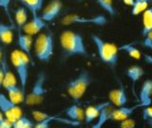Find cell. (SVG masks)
I'll return each mask as SVG.
<instances>
[{
    "mask_svg": "<svg viewBox=\"0 0 152 128\" xmlns=\"http://www.w3.org/2000/svg\"><path fill=\"white\" fill-rule=\"evenodd\" d=\"M60 46L63 58L68 59L72 56L88 58V52L85 44L83 36L77 32L66 30L60 36Z\"/></svg>",
    "mask_w": 152,
    "mask_h": 128,
    "instance_id": "6da1fadb",
    "label": "cell"
},
{
    "mask_svg": "<svg viewBox=\"0 0 152 128\" xmlns=\"http://www.w3.org/2000/svg\"><path fill=\"white\" fill-rule=\"evenodd\" d=\"M91 40L96 47L98 56L102 62L110 67H115L118 65L119 50L115 44L104 41L96 35H91Z\"/></svg>",
    "mask_w": 152,
    "mask_h": 128,
    "instance_id": "7a4b0ae2",
    "label": "cell"
},
{
    "mask_svg": "<svg viewBox=\"0 0 152 128\" xmlns=\"http://www.w3.org/2000/svg\"><path fill=\"white\" fill-rule=\"evenodd\" d=\"M91 83L92 78L87 70H82L75 78L69 80L66 84V90L74 103L79 102Z\"/></svg>",
    "mask_w": 152,
    "mask_h": 128,
    "instance_id": "3957f363",
    "label": "cell"
},
{
    "mask_svg": "<svg viewBox=\"0 0 152 128\" xmlns=\"http://www.w3.org/2000/svg\"><path fill=\"white\" fill-rule=\"evenodd\" d=\"M11 62L18 77L20 87L23 91L26 92L28 79V68H30V64L33 65L32 61L24 52L20 50H14L11 54Z\"/></svg>",
    "mask_w": 152,
    "mask_h": 128,
    "instance_id": "277c9868",
    "label": "cell"
},
{
    "mask_svg": "<svg viewBox=\"0 0 152 128\" xmlns=\"http://www.w3.org/2000/svg\"><path fill=\"white\" fill-rule=\"evenodd\" d=\"M54 53V37L51 32L39 34L34 42V54L38 60L48 62Z\"/></svg>",
    "mask_w": 152,
    "mask_h": 128,
    "instance_id": "5b68a950",
    "label": "cell"
},
{
    "mask_svg": "<svg viewBox=\"0 0 152 128\" xmlns=\"http://www.w3.org/2000/svg\"><path fill=\"white\" fill-rule=\"evenodd\" d=\"M46 82H47V75L44 71H40L38 73L36 79L33 86L31 89L30 93L26 95L25 97V104L28 106H35L40 105L44 101L45 97L47 95L48 90L46 88Z\"/></svg>",
    "mask_w": 152,
    "mask_h": 128,
    "instance_id": "8992f818",
    "label": "cell"
},
{
    "mask_svg": "<svg viewBox=\"0 0 152 128\" xmlns=\"http://www.w3.org/2000/svg\"><path fill=\"white\" fill-rule=\"evenodd\" d=\"M107 23V18L104 15L86 16L77 15V13H69V15H66L61 19V24L64 26H69L72 24L104 26Z\"/></svg>",
    "mask_w": 152,
    "mask_h": 128,
    "instance_id": "52a82bcc",
    "label": "cell"
},
{
    "mask_svg": "<svg viewBox=\"0 0 152 128\" xmlns=\"http://www.w3.org/2000/svg\"><path fill=\"white\" fill-rule=\"evenodd\" d=\"M0 110L2 111L4 117L12 123L23 116L22 109L19 105L11 101L10 98L2 93H0Z\"/></svg>",
    "mask_w": 152,
    "mask_h": 128,
    "instance_id": "ba28073f",
    "label": "cell"
},
{
    "mask_svg": "<svg viewBox=\"0 0 152 128\" xmlns=\"http://www.w3.org/2000/svg\"><path fill=\"white\" fill-rule=\"evenodd\" d=\"M31 19L30 21H27V23L22 27L21 30L25 34L33 36L39 34L42 30H44L47 27V23L38 16V13H31Z\"/></svg>",
    "mask_w": 152,
    "mask_h": 128,
    "instance_id": "9c48e42d",
    "label": "cell"
},
{
    "mask_svg": "<svg viewBox=\"0 0 152 128\" xmlns=\"http://www.w3.org/2000/svg\"><path fill=\"white\" fill-rule=\"evenodd\" d=\"M62 9H63V3L60 0H52L44 8L39 16L46 23L51 22L60 16Z\"/></svg>",
    "mask_w": 152,
    "mask_h": 128,
    "instance_id": "30bf717a",
    "label": "cell"
},
{
    "mask_svg": "<svg viewBox=\"0 0 152 128\" xmlns=\"http://www.w3.org/2000/svg\"><path fill=\"white\" fill-rule=\"evenodd\" d=\"M148 106L147 104L145 103H142V102H139L138 104H135V105H132V106H121V107H118L115 108L113 110L112 114H111V118H110V121H125L126 118H129L133 113H134L137 109L139 108H144Z\"/></svg>",
    "mask_w": 152,
    "mask_h": 128,
    "instance_id": "8fae6325",
    "label": "cell"
},
{
    "mask_svg": "<svg viewBox=\"0 0 152 128\" xmlns=\"http://www.w3.org/2000/svg\"><path fill=\"white\" fill-rule=\"evenodd\" d=\"M108 99L112 105L116 107H121L127 103L128 98L125 86L120 83V86L116 89L111 90L108 94Z\"/></svg>",
    "mask_w": 152,
    "mask_h": 128,
    "instance_id": "7c38bea8",
    "label": "cell"
},
{
    "mask_svg": "<svg viewBox=\"0 0 152 128\" xmlns=\"http://www.w3.org/2000/svg\"><path fill=\"white\" fill-rule=\"evenodd\" d=\"M7 91L9 95L10 101L13 103L19 105L20 103L25 101L26 92L23 91L22 88L17 84H12V85H3L2 86Z\"/></svg>",
    "mask_w": 152,
    "mask_h": 128,
    "instance_id": "4fadbf2b",
    "label": "cell"
},
{
    "mask_svg": "<svg viewBox=\"0 0 152 128\" xmlns=\"http://www.w3.org/2000/svg\"><path fill=\"white\" fill-rule=\"evenodd\" d=\"M17 31H18L17 42H18L19 48H20V51L24 52L32 61V56H31V48H32V42H33L32 36L23 33L22 30H17Z\"/></svg>",
    "mask_w": 152,
    "mask_h": 128,
    "instance_id": "5bb4252c",
    "label": "cell"
},
{
    "mask_svg": "<svg viewBox=\"0 0 152 128\" xmlns=\"http://www.w3.org/2000/svg\"><path fill=\"white\" fill-rule=\"evenodd\" d=\"M109 103H110L109 101H104V102H101V103L95 104V105H90V106L87 107V109L85 110V118H84L86 124L88 125L92 121L96 120L99 116L100 112L103 110V108L108 105Z\"/></svg>",
    "mask_w": 152,
    "mask_h": 128,
    "instance_id": "9a60e30c",
    "label": "cell"
},
{
    "mask_svg": "<svg viewBox=\"0 0 152 128\" xmlns=\"http://www.w3.org/2000/svg\"><path fill=\"white\" fill-rule=\"evenodd\" d=\"M65 113L66 118L73 121L81 122L85 118V110L80 105H78V103L71 104L70 106L66 109Z\"/></svg>",
    "mask_w": 152,
    "mask_h": 128,
    "instance_id": "2e32d148",
    "label": "cell"
},
{
    "mask_svg": "<svg viewBox=\"0 0 152 128\" xmlns=\"http://www.w3.org/2000/svg\"><path fill=\"white\" fill-rule=\"evenodd\" d=\"M114 109H115L114 108V105H112L111 103H109L108 105L103 108V110L100 112L99 116L97 118V121L91 126V128H103V126L106 124L108 121H110L111 114Z\"/></svg>",
    "mask_w": 152,
    "mask_h": 128,
    "instance_id": "e0dca14e",
    "label": "cell"
},
{
    "mask_svg": "<svg viewBox=\"0 0 152 128\" xmlns=\"http://www.w3.org/2000/svg\"><path fill=\"white\" fill-rule=\"evenodd\" d=\"M15 24H4L0 23V42L5 45H9L12 42L13 29Z\"/></svg>",
    "mask_w": 152,
    "mask_h": 128,
    "instance_id": "ac0fdd59",
    "label": "cell"
},
{
    "mask_svg": "<svg viewBox=\"0 0 152 128\" xmlns=\"http://www.w3.org/2000/svg\"><path fill=\"white\" fill-rule=\"evenodd\" d=\"M139 98L140 102L150 105L152 101V79H146L144 81L140 90Z\"/></svg>",
    "mask_w": 152,
    "mask_h": 128,
    "instance_id": "d6986e66",
    "label": "cell"
},
{
    "mask_svg": "<svg viewBox=\"0 0 152 128\" xmlns=\"http://www.w3.org/2000/svg\"><path fill=\"white\" fill-rule=\"evenodd\" d=\"M1 67L3 69L4 73V80H3V85H12V84H17L15 75H13V73L10 69V66L8 64V59L6 54H4L2 62H1ZM2 85V86H3Z\"/></svg>",
    "mask_w": 152,
    "mask_h": 128,
    "instance_id": "ffe728a7",
    "label": "cell"
},
{
    "mask_svg": "<svg viewBox=\"0 0 152 128\" xmlns=\"http://www.w3.org/2000/svg\"><path fill=\"white\" fill-rule=\"evenodd\" d=\"M13 15L17 30H21L28 21V9L24 6H20L13 11Z\"/></svg>",
    "mask_w": 152,
    "mask_h": 128,
    "instance_id": "44dd1931",
    "label": "cell"
},
{
    "mask_svg": "<svg viewBox=\"0 0 152 128\" xmlns=\"http://www.w3.org/2000/svg\"><path fill=\"white\" fill-rule=\"evenodd\" d=\"M144 74H145L144 69L139 65H132L130 67H128L126 71V78L132 82L133 86H134V84L144 75Z\"/></svg>",
    "mask_w": 152,
    "mask_h": 128,
    "instance_id": "7402d4cb",
    "label": "cell"
},
{
    "mask_svg": "<svg viewBox=\"0 0 152 128\" xmlns=\"http://www.w3.org/2000/svg\"><path fill=\"white\" fill-rule=\"evenodd\" d=\"M152 31V9H146L142 15V36L145 37L149 32Z\"/></svg>",
    "mask_w": 152,
    "mask_h": 128,
    "instance_id": "603a6c76",
    "label": "cell"
},
{
    "mask_svg": "<svg viewBox=\"0 0 152 128\" xmlns=\"http://www.w3.org/2000/svg\"><path fill=\"white\" fill-rule=\"evenodd\" d=\"M96 3L100 8L103 9L110 16L114 17L117 16V11L114 7L113 0H96Z\"/></svg>",
    "mask_w": 152,
    "mask_h": 128,
    "instance_id": "cb8c5ba5",
    "label": "cell"
},
{
    "mask_svg": "<svg viewBox=\"0 0 152 128\" xmlns=\"http://www.w3.org/2000/svg\"><path fill=\"white\" fill-rule=\"evenodd\" d=\"M17 1L20 2L22 6L28 9V11H30L31 13L40 12L43 8V5L39 2V0H17Z\"/></svg>",
    "mask_w": 152,
    "mask_h": 128,
    "instance_id": "d4e9b609",
    "label": "cell"
},
{
    "mask_svg": "<svg viewBox=\"0 0 152 128\" xmlns=\"http://www.w3.org/2000/svg\"><path fill=\"white\" fill-rule=\"evenodd\" d=\"M118 50L125 52V53H126L128 55L130 56V58H134V59L141 58V55H142L141 52L138 50L136 47H134V45H132V44H124L121 47H119Z\"/></svg>",
    "mask_w": 152,
    "mask_h": 128,
    "instance_id": "484cf974",
    "label": "cell"
},
{
    "mask_svg": "<svg viewBox=\"0 0 152 128\" xmlns=\"http://www.w3.org/2000/svg\"><path fill=\"white\" fill-rule=\"evenodd\" d=\"M35 123L25 116H22L12 123V128H33Z\"/></svg>",
    "mask_w": 152,
    "mask_h": 128,
    "instance_id": "4316f807",
    "label": "cell"
},
{
    "mask_svg": "<svg viewBox=\"0 0 152 128\" xmlns=\"http://www.w3.org/2000/svg\"><path fill=\"white\" fill-rule=\"evenodd\" d=\"M147 7H148V2H146V1H137V0H135L134 5L132 6L131 13L133 16H138V15H140V13H144L147 9Z\"/></svg>",
    "mask_w": 152,
    "mask_h": 128,
    "instance_id": "83f0119b",
    "label": "cell"
},
{
    "mask_svg": "<svg viewBox=\"0 0 152 128\" xmlns=\"http://www.w3.org/2000/svg\"><path fill=\"white\" fill-rule=\"evenodd\" d=\"M12 0H0V7L3 9L4 13L8 16V19L11 22V24H13L12 18L11 16V12H10V6H11Z\"/></svg>",
    "mask_w": 152,
    "mask_h": 128,
    "instance_id": "f1b7e54d",
    "label": "cell"
},
{
    "mask_svg": "<svg viewBox=\"0 0 152 128\" xmlns=\"http://www.w3.org/2000/svg\"><path fill=\"white\" fill-rule=\"evenodd\" d=\"M32 117L37 122H40V121H43L51 118L52 115H49V114L41 112V111H32Z\"/></svg>",
    "mask_w": 152,
    "mask_h": 128,
    "instance_id": "f546056e",
    "label": "cell"
},
{
    "mask_svg": "<svg viewBox=\"0 0 152 128\" xmlns=\"http://www.w3.org/2000/svg\"><path fill=\"white\" fill-rule=\"evenodd\" d=\"M121 125L119 128H134L135 127V121L133 120V118H126V120L125 121H121Z\"/></svg>",
    "mask_w": 152,
    "mask_h": 128,
    "instance_id": "4dcf8cb0",
    "label": "cell"
},
{
    "mask_svg": "<svg viewBox=\"0 0 152 128\" xmlns=\"http://www.w3.org/2000/svg\"><path fill=\"white\" fill-rule=\"evenodd\" d=\"M142 45L146 48H148L152 50V31L149 32L145 37H144V41H142Z\"/></svg>",
    "mask_w": 152,
    "mask_h": 128,
    "instance_id": "1f68e13d",
    "label": "cell"
},
{
    "mask_svg": "<svg viewBox=\"0 0 152 128\" xmlns=\"http://www.w3.org/2000/svg\"><path fill=\"white\" fill-rule=\"evenodd\" d=\"M142 118L145 121H148L152 120V107L151 106H146L144 107V110H142Z\"/></svg>",
    "mask_w": 152,
    "mask_h": 128,
    "instance_id": "d6a6232c",
    "label": "cell"
},
{
    "mask_svg": "<svg viewBox=\"0 0 152 128\" xmlns=\"http://www.w3.org/2000/svg\"><path fill=\"white\" fill-rule=\"evenodd\" d=\"M0 128H12V122L5 118L0 121Z\"/></svg>",
    "mask_w": 152,
    "mask_h": 128,
    "instance_id": "836d02e7",
    "label": "cell"
},
{
    "mask_svg": "<svg viewBox=\"0 0 152 128\" xmlns=\"http://www.w3.org/2000/svg\"><path fill=\"white\" fill-rule=\"evenodd\" d=\"M144 59H145V61L147 64L152 65V55H148V54L145 55H144Z\"/></svg>",
    "mask_w": 152,
    "mask_h": 128,
    "instance_id": "e575fe53",
    "label": "cell"
},
{
    "mask_svg": "<svg viewBox=\"0 0 152 128\" xmlns=\"http://www.w3.org/2000/svg\"><path fill=\"white\" fill-rule=\"evenodd\" d=\"M3 80H4V73H3V69L1 67V65H0V89L2 88Z\"/></svg>",
    "mask_w": 152,
    "mask_h": 128,
    "instance_id": "d590c367",
    "label": "cell"
},
{
    "mask_svg": "<svg viewBox=\"0 0 152 128\" xmlns=\"http://www.w3.org/2000/svg\"><path fill=\"white\" fill-rule=\"evenodd\" d=\"M124 1V3L126 4V5H127V6H133L134 5V3H135V0H123Z\"/></svg>",
    "mask_w": 152,
    "mask_h": 128,
    "instance_id": "8d00e7d4",
    "label": "cell"
},
{
    "mask_svg": "<svg viewBox=\"0 0 152 128\" xmlns=\"http://www.w3.org/2000/svg\"><path fill=\"white\" fill-rule=\"evenodd\" d=\"M3 56H4V53H3V48H2V47H0V65H1L2 59H3Z\"/></svg>",
    "mask_w": 152,
    "mask_h": 128,
    "instance_id": "74e56055",
    "label": "cell"
},
{
    "mask_svg": "<svg viewBox=\"0 0 152 128\" xmlns=\"http://www.w3.org/2000/svg\"><path fill=\"white\" fill-rule=\"evenodd\" d=\"M5 118V117H4V115H3V113H2V111L0 110V121H1L2 120H4Z\"/></svg>",
    "mask_w": 152,
    "mask_h": 128,
    "instance_id": "f35d334b",
    "label": "cell"
},
{
    "mask_svg": "<svg viewBox=\"0 0 152 128\" xmlns=\"http://www.w3.org/2000/svg\"><path fill=\"white\" fill-rule=\"evenodd\" d=\"M145 121L147 122V124L152 128V120H148V121Z\"/></svg>",
    "mask_w": 152,
    "mask_h": 128,
    "instance_id": "ab89813d",
    "label": "cell"
},
{
    "mask_svg": "<svg viewBox=\"0 0 152 128\" xmlns=\"http://www.w3.org/2000/svg\"><path fill=\"white\" fill-rule=\"evenodd\" d=\"M137 1H146V2H148V1H150V0H137Z\"/></svg>",
    "mask_w": 152,
    "mask_h": 128,
    "instance_id": "60d3db41",
    "label": "cell"
},
{
    "mask_svg": "<svg viewBox=\"0 0 152 128\" xmlns=\"http://www.w3.org/2000/svg\"><path fill=\"white\" fill-rule=\"evenodd\" d=\"M39 2L42 4V5H43V3H44V0H39Z\"/></svg>",
    "mask_w": 152,
    "mask_h": 128,
    "instance_id": "b9f144b4",
    "label": "cell"
},
{
    "mask_svg": "<svg viewBox=\"0 0 152 128\" xmlns=\"http://www.w3.org/2000/svg\"><path fill=\"white\" fill-rule=\"evenodd\" d=\"M78 1H83V0H78Z\"/></svg>",
    "mask_w": 152,
    "mask_h": 128,
    "instance_id": "7bdbcfd3",
    "label": "cell"
},
{
    "mask_svg": "<svg viewBox=\"0 0 152 128\" xmlns=\"http://www.w3.org/2000/svg\"><path fill=\"white\" fill-rule=\"evenodd\" d=\"M0 43H1V42H0Z\"/></svg>",
    "mask_w": 152,
    "mask_h": 128,
    "instance_id": "ee69618b",
    "label": "cell"
}]
</instances>
